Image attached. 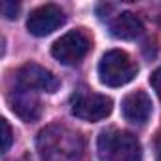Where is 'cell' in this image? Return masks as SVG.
<instances>
[{
  "instance_id": "1",
  "label": "cell",
  "mask_w": 161,
  "mask_h": 161,
  "mask_svg": "<svg viewBox=\"0 0 161 161\" xmlns=\"http://www.w3.org/2000/svg\"><path fill=\"white\" fill-rule=\"evenodd\" d=\"M36 148L42 161H80L86 142L74 129L55 123L44 127L36 136Z\"/></svg>"
},
{
  "instance_id": "2",
  "label": "cell",
  "mask_w": 161,
  "mask_h": 161,
  "mask_svg": "<svg viewBox=\"0 0 161 161\" xmlns=\"http://www.w3.org/2000/svg\"><path fill=\"white\" fill-rule=\"evenodd\" d=\"M97 153L101 161H140L142 146L129 131L106 129L99 135Z\"/></svg>"
},
{
  "instance_id": "3",
  "label": "cell",
  "mask_w": 161,
  "mask_h": 161,
  "mask_svg": "<svg viewBox=\"0 0 161 161\" xmlns=\"http://www.w3.org/2000/svg\"><path fill=\"white\" fill-rule=\"evenodd\" d=\"M138 72L136 63L121 49H110L99 63V80L108 87H121L133 82Z\"/></svg>"
},
{
  "instance_id": "4",
  "label": "cell",
  "mask_w": 161,
  "mask_h": 161,
  "mask_svg": "<svg viewBox=\"0 0 161 161\" xmlns=\"http://www.w3.org/2000/svg\"><path fill=\"white\" fill-rule=\"evenodd\" d=\"M89 49H91V38L87 36V32L82 29H74L53 42L51 55L61 64L72 66L82 61L89 53Z\"/></svg>"
},
{
  "instance_id": "5",
  "label": "cell",
  "mask_w": 161,
  "mask_h": 161,
  "mask_svg": "<svg viewBox=\"0 0 161 161\" xmlns=\"http://www.w3.org/2000/svg\"><path fill=\"white\" fill-rule=\"evenodd\" d=\"M15 78H17V86L23 87V89H29V91L55 93L59 89V86H61L59 78L51 70H47V68H44V66H40L36 63L23 64L17 70Z\"/></svg>"
},
{
  "instance_id": "6",
  "label": "cell",
  "mask_w": 161,
  "mask_h": 161,
  "mask_svg": "<svg viewBox=\"0 0 161 161\" xmlns=\"http://www.w3.org/2000/svg\"><path fill=\"white\" fill-rule=\"evenodd\" d=\"M72 116L84 121H101L112 112V99L99 93H78L72 101Z\"/></svg>"
},
{
  "instance_id": "7",
  "label": "cell",
  "mask_w": 161,
  "mask_h": 161,
  "mask_svg": "<svg viewBox=\"0 0 161 161\" xmlns=\"http://www.w3.org/2000/svg\"><path fill=\"white\" fill-rule=\"evenodd\" d=\"M66 21V15L64 12L55 6V4H46V6H40L36 8L29 19H27V29L31 34L34 36H47L51 34L53 31H57L61 25H64Z\"/></svg>"
},
{
  "instance_id": "8",
  "label": "cell",
  "mask_w": 161,
  "mask_h": 161,
  "mask_svg": "<svg viewBox=\"0 0 161 161\" xmlns=\"http://www.w3.org/2000/svg\"><path fill=\"white\" fill-rule=\"evenodd\" d=\"M121 114L135 125H144L152 116V101L144 91H133L121 101Z\"/></svg>"
},
{
  "instance_id": "9",
  "label": "cell",
  "mask_w": 161,
  "mask_h": 161,
  "mask_svg": "<svg viewBox=\"0 0 161 161\" xmlns=\"http://www.w3.org/2000/svg\"><path fill=\"white\" fill-rule=\"evenodd\" d=\"M10 106L14 114H17L23 121H36L42 116L40 99L34 95V91L23 89V87H17V91L10 95Z\"/></svg>"
},
{
  "instance_id": "10",
  "label": "cell",
  "mask_w": 161,
  "mask_h": 161,
  "mask_svg": "<svg viewBox=\"0 0 161 161\" xmlns=\"http://www.w3.org/2000/svg\"><path fill=\"white\" fill-rule=\"evenodd\" d=\"M142 21L131 12H121L110 21V34L118 40H135L142 34Z\"/></svg>"
},
{
  "instance_id": "11",
  "label": "cell",
  "mask_w": 161,
  "mask_h": 161,
  "mask_svg": "<svg viewBox=\"0 0 161 161\" xmlns=\"http://www.w3.org/2000/svg\"><path fill=\"white\" fill-rule=\"evenodd\" d=\"M0 125H2V152L6 153L12 146V140H14V133H12V127L8 123V119H2L0 121Z\"/></svg>"
},
{
  "instance_id": "12",
  "label": "cell",
  "mask_w": 161,
  "mask_h": 161,
  "mask_svg": "<svg viewBox=\"0 0 161 161\" xmlns=\"http://www.w3.org/2000/svg\"><path fill=\"white\" fill-rule=\"evenodd\" d=\"M17 14H19V4L17 2H12V0L2 2V15L6 19H17Z\"/></svg>"
},
{
  "instance_id": "13",
  "label": "cell",
  "mask_w": 161,
  "mask_h": 161,
  "mask_svg": "<svg viewBox=\"0 0 161 161\" xmlns=\"http://www.w3.org/2000/svg\"><path fill=\"white\" fill-rule=\"evenodd\" d=\"M150 84H152L153 91L157 93V97H159V101H161V66H159L157 70H153V74L150 76Z\"/></svg>"
},
{
  "instance_id": "14",
  "label": "cell",
  "mask_w": 161,
  "mask_h": 161,
  "mask_svg": "<svg viewBox=\"0 0 161 161\" xmlns=\"http://www.w3.org/2000/svg\"><path fill=\"white\" fill-rule=\"evenodd\" d=\"M153 150H155V159L157 161H161V133L155 136V140H153Z\"/></svg>"
}]
</instances>
